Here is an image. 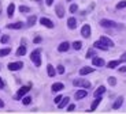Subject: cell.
Wrapping results in <instances>:
<instances>
[{"instance_id":"cell-12","label":"cell","mask_w":126,"mask_h":114,"mask_svg":"<svg viewBox=\"0 0 126 114\" xmlns=\"http://www.w3.org/2000/svg\"><path fill=\"white\" fill-rule=\"evenodd\" d=\"M67 27H69L70 30H74V29L77 27V19L70 16V18L67 19Z\"/></svg>"},{"instance_id":"cell-6","label":"cell","mask_w":126,"mask_h":114,"mask_svg":"<svg viewBox=\"0 0 126 114\" xmlns=\"http://www.w3.org/2000/svg\"><path fill=\"white\" fill-rule=\"evenodd\" d=\"M40 25L45 26V27H48V29H54L55 27L54 22L51 21V19H48V18H40Z\"/></svg>"},{"instance_id":"cell-11","label":"cell","mask_w":126,"mask_h":114,"mask_svg":"<svg viewBox=\"0 0 126 114\" xmlns=\"http://www.w3.org/2000/svg\"><path fill=\"white\" fill-rule=\"evenodd\" d=\"M55 14H56V16H58V18H60V19L64 16V8H63L62 4H58V6L55 7Z\"/></svg>"},{"instance_id":"cell-30","label":"cell","mask_w":126,"mask_h":114,"mask_svg":"<svg viewBox=\"0 0 126 114\" xmlns=\"http://www.w3.org/2000/svg\"><path fill=\"white\" fill-rule=\"evenodd\" d=\"M108 84H110V86H117V77L110 76L108 77Z\"/></svg>"},{"instance_id":"cell-29","label":"cell","mask_w":126,"mask_h":114,"mask_svg":"<svg viewBox=\"0 0 126 114\" xmlns=\"http://www.w3.org/2000/svg\"><path fill=\"white\" fill-rule=\"evenodd\" d=\"M96 56V52H94L93 48H91V49L88 50V53H86V59H92V57H94Z\"/></svg>"},{"instance_id":"cell-40","label":"cell","mask_w":126,"mask_h":114,"mask_svg":"<svg viewBox=\"0 0 126 114\" xmlns=\"http://www.w3.org/2000/svg\"><path fill=\"white\" fill-rule=\"evenodd\" d=\"M60 101H62V95H58L56 98H55V101H54V102H55V103H56V105H58V103H59Z\"/></svg>"},{"instance_id":"cell-8","label":"cell","mask_w":126,"mask_h":114,"mask_svg":"<svg viewBox=\"0 0 126 114\" xmlns=\"http://www.w3.org/2000/svg\"><path fill=\"white\" fill-rule=\"evenodd\" d=\"M92 64L94 65V67H104L106 65V61H104L101 57H92Z\"/></svg>"},{"instance_id":"cell-42","label":"cell","mask_w":126,"mask_h":114,"mask_svg":"<svg viewBox=\"0 0 126 114\" xmlns=\"http://www.w3.org/2000/svg\"><path fill=\"white\" fill-rule=\"evenodd\" d=\"M4 86H6V84H4L3 79H1V77H0V90H3V88H4Z\"/></svg>"},{"instance_id":"cell-4","label":"cell","mask_w":126,"mask_h":114,"mask_svg":"<svg viewBox=\"0 0 126 114\" xmlns=\"http://www.w3.org/2000/svg\"><path fill=\"white\" fill-rule=\"evenodd\" d=\"M100 26L101 27H106V29H112V27H118V23L114 21H110V19H101Z\"/></svg>"},{"instance_id":"cell-41","label":"cell","mask_w":126,"mask_h":114,"mask_svg":"<svg viewBox=\"0 0 126 114\" xmlns=\"http://www.w3.org/2000/svg\"><path fill=\"white\" fill-rule=\"evenodd\" d=\"M121 61H122V62H126V52L123 53L122 56H121Z\"/></svg>"},{"instance_id":"cell-37","label":"cell","mask_w":126,"mask_h":114,"mask_svg":"<svg viewBox=\"0 0 126 114\" xmlns=\"http://www.w3.org/2000/svg\"><path fill=\"white\" fill-rule=\"evenodd\" d=\"M74 109H76V105H74V103H71V105L67 106V111H73Z\"/></svg>"},{"instance_id":"cell-35","label":"cell","mask_w":126,"mask_h":114,"mask_svg":"<svg viewBox=\"0 0 126 114\" xmlns=\"http://www.w3.org/2000/svg\"><path fill=\"white\" fill-rule=\"evenodd\" d=\"M70 12H71V14H74V12H77V10H78V6H77V4L76 3H73L71 4V6H70Z\"/></svg>"},{"instance_id":"cell-19","label":"cell","mask_w":126,"mask_h":114,"mask_svg":"<svg viewBox=\"0 0 126 114\" xmlns=\"http://www.w3.org/2000/svg\"><path fill=\"white\" fill-rule=\"evenodd\" d=\"M69 49H70V43L66 42V41H64V42H62L59 46H58V50H59V52H67Z\"/></svg>"},{"instance_id":"cell-45","label":"cell","mask_w":126,"mask_h":114,"mask_svg":"<svg viewBox=\"0 0 126 114\" xmlns=\"http://www.w3.org/2000/svg\"><path fill=\"white\" fill-rule=\"evenodd\" d=\"M67 1H73V0H67Z\"/></svg>"},{"instance_id":"cell-16","label":"cell","mask_w":126,"mask_h":114,"mask_svg":"<svg viewBox=\"0 0 126 114\" xmlns=\"http://www.w3.org/2000/svg\"><path fill=\"white\" fill-rule=\"evenodd\" d=\"M122 103H123V96H118V98L115 99V102L112 103V109H114V110L119 109L121 106H122Z\"/></svg>"},{"instance_id":"cell-39","label":"cell","mask_w":126,"mask_h":114,"mask_svg":"<svg viewBox=\"0 0 126 114\" xmlns=\"http://www.w3.org/2000/svg\"><path fill=\"white\" fill-rule=\"evenodd\" d=\"M118 71H119L121 73H123V72H126V65H123V67H119V68H118Z\"/></svg>"},{"instance_id":"cell-36","label":"cell","mask_w":126,"mask_h":114,"mask_svg":"<svg viewBox=\"0 0 126 114\" xmlns=\"http://www.w3.org/2000/svg\"><path fill=\"white\" fill-rule=\"evenodd\" d=\"M56 72H58V73H60V75H63V73H64V67H63V65H59L58 69H56Z\"/></svg>"},{"instance_id":"cell-9","label":"cell","mask_w":126,"mask_h":114,"mask_svg":"<svg viewBox=\"0 0 126 114\" xmlns=\"http://www.w3.org/2000/svg\"><path fill=\"white\" fill-rule=\"evenodd\" d=\"M81 35L85 38H89L91 37V26L89 25H84L81 29Z\"/></svg>"},{"instance_id":"cell-13","label":"cell","mask_w":126,"mask_h":114,"mask_svg":"<svg viewBox=\"0 0 126 114\" xmlns=\"http://www.w3.org/2000/svg\"><path fill=\"white\" fill-rule=\"evenodd\" d=\"M93 71H94V68H92V67H84V68L79 69V75H81V76H85V75L92 73Z\"/></svg>"},{"instance_id":"cell-25","label":"cell","mask_w":126,"mask_h":114,"mask_svg":"<svg viewBox=\"0 0 126 114\" xmlns=\"http://www.w3.org/2000/svg\"><path fill=\"white\" fill-rule=\"evenodd\" d=\"M100 41H103V42L106 43L108 48H110V46H114V42H112V41H111L108 37H106V35H101V37H100Z\"/></svg>"},{"instance_id":"cell-1","label":"cell","mask_w":126,"mask_h":114,"mask_svg":"<svg viewBox=\"0 0 126 114\" xmlns=\"http://www.w3.org/2000/svg\"><path fill=\"white\" fill-rule=\"evenodd\" d=\"M30 60L32 62L36 65V67H40L41 65V50L40 49H34L30 53Z\"/></svg>"},{"instance_id":"cell-23","label":"cell","mask_w":126,"mask_h":114,"mask_svg":"<svg viewBox=\"0 0 126 114\" xmlns=\"http://www.w3.org/2000/svg\"><path fill=\"white\" fill-rule=\"evenodd\" d=\"M26 52H28V49H26L25 43H22V45H21V46L16 49V56H25Z\"/></svg>"},{"instance_id":"cell-21","label":"cell","mask_w":126,"mask_h":114,"mask_svg":"<svg viewBox=\"0 0 126 114\" xmlns=\"http://www.w3.org/2000/svg\"><path fill=\"white\" fill-rule=\"evenodd\" d=\"M100 101H101V96H96V98H94V101L92 102V105H91V109H89V110H91V111L96 110V107H97V106H99V103H100Z\"/></svg>"},{"instance_id":"cell-15","label":"cell","mask_w":126,"mask_h":114,"mask_svg":"<svg viewBox=\"0 0 126 114\" xmlns=\"http://www.w3.org/2000/svg\"><path fill=\"white\" fill-rule=\"evenodd\" d=\"M69 102H70V98H69V96H64V98H62V101L58 103V107L62 110V109H64L67 105H69Z\"/></svg>"},{"instance_id":"cell-38","label":"cell","mask_w":126,"mask_h":114,"mask_svg":"<svg viewBox=\"0 0 126 114\" xmlns=\"http://www.w3.org/2000/svg\"><path fill=\"white\" fill-rule=\"evenodd\" d=\"M41 41H43V38H41V37H34V40H33V42H34V43H40Z\"/></svg>"},{"instance_id":"cell-5","label":"cell","mask_w":126,"mask_h":114,"mask_svg":"<svg viewBox=\"0 0 126 114\" xmlns=\"http://www.w3.org/2000/svg\"><path fill=\"white\" fill-rule=\"evenodd\" d=\"M7 68H8L10 71H19L21 68H23V62L22 61H14V62H10L8 65H7Z\"/></svg>"},{"instance_id":"cell-27","label":"cell","mask_w":126,"mask_h":114,"mask_svg":"<svg viewBox=\"0 0 126 114\" xmlns=\"http://www.w3.org/2000/svg\"><path fill=\"white\" fill-rule=\"evenodd\" d=\"M11 53V48H3V49H0V57H6Z\"/></svg>"},{"instance_id":"cell-7","label":"cell","mask_w":126,"mask_h":114,"mask_svg":"<svg viewBox=\"0 0 126 114\" xmlns=\"http://www.w3.org/2000/svg\"><path fill=\"white\" fill-rule=\"evenodd\" d=\"M7 29H10V30H19V29L23 27V22H15V23H8V25H6Z\"/></svg>"},{"instance_id":"cell-17","label":"cell","mask_w":126,"mask_h":114,"mask_svg":"<svg viewBox=\"0 0 126 114\" xmlns=\"http://www.w3.org/2000/svg\"><path fill=\"white\" fill-rule=\"evenodd\" d=\"M63 88H64V84L63 83H54L52 87H51V90H52L54 93H59V91H62Z\"/></svg>"},{"instance_id":"cell-2","label":"cell","mask_w":126,"mask_h":114,"mask_svg":"<svg viewBox=\"0 0 126 114\" xmlns=\"http://www.w3.org/2000/svg\"><path fill=\"white\" fill-rule=\"evenodd\" d=\"M29 91H30V84H29V86H22L21 88L18 90V91H16L14 99H15V101H21V99H22L23 96H25L26 94L29 93Z\"/></svg>"},{"instance_id":"cell-33","label":"cell","mask_w":126,"mask_h":114,"mask_svg":"<svg viewBox=\"0 0 126 114\" xmlns=\"http://www.w3.org/2000/svg\"><path fill=\"white\" fill-rule=\"evenodd\" d=\"M126 7V0H122V1H119V3H117V10H122Z\"/></svg>"},{"instance_id":"cell-14","label":"cell","mask_w":126,"mask_h":114,"mask_svg":"<svg viewBox=\"0 0 126 114\" xmlns=\"http://www.w3.org/2000/svg\"><path fill=\"white\" fill-rule=\"evenodd\" d=\"M93 46H94V48H97V49H100V50H107V49H108L107 45H106V43H104L103 41H100V40L96 41V42L93 43Z\"/></svg>"},{"instance_id":"cell-10","label":"cell","mask_w":126,"mask_h":114,"mask_svg":"<svg viewBox=\"0 0 126 114\" xmlns=\"http://www.w3.org/2000/svg\"><path fill=\"white\" fill-rule=\"evenodd\" d=\"M88 95V93H86V90H78L76 94H74V99H77V101H79V99H84L85 96Z\"/></svg>"},{"instance_id":"cell-18","label":"cell","mask_w":126,"mask_h":114,"mask_svg":"<svg viewBox=\"0 0 126 114\" xmlns=\"http://www.w3.org/2000/svg\"><path fill=\"white\" fill-rule=\"evenodd\" d=\"M14 11H15V4L10 3L8 7H7V16H8V18H13V16H14Z\"/></svg>"},{"instance_id":"cell-34","label":"cell","mask_w":126,"mask_h":114,"mask_svg":"<svg viewBox=\"0 0 126 114\" xmlns=\"http://www.w3.org/2000/svg\"><path fill=\"white\" fill-rule=\"evenodd\" d=\"M8 41H10V37L7 35V34H4V35L0 37V42H1V43H7Z\"/></svg>"},{"instance_id":"cell-43","label":"cell","mask_w":126,"mask_h":114,"mask_svg":"<svg viewBox=\"0 0 126 114\" xmlns=\"http://www.w3.org/2000/svg\"><path fill=\"white\" fill-rule=\"evenodd\" d=\"M45 4L47 6H52L54 4V0H45Z\"/></svg>"},{"instance_id":"cell-28","label":"cell","mask_w":126,"mask_h":114,"mask_svg":"<svg viewBox=\"0 0 126 114\" xmlns=\"http://www.w3.org/2000/svg\"><path fill=\"white\" fill-rule=\"evenodd\" d=\"M30 103H32V98H30V96H23V98H22V105L23 106H29V105H30Z\"/></svg>"},{"instance_id":"cell-24","label":"cell","mask_w":126,"mask_h":114,"mask_svg":"<svg viewBox=\"0 0 126 114\" xmlns=\"http://www.w3.org/2000/svg\"><path fill=\"white\" fill-rule=\"evenodd\" d=\"M36 22H37V16H36V15H30L28 18V22H26V23H28L29 27H32V26L36 25Z\"/></svg>"},{"instance_id":"cell-31","label":"cell","mask_w":126,"mask_h":114,"mask_svg":"<svg viewBox=\"0 0 126 114\" xmlns=\"http://www.w3.org/2000/svg\"><path fill=\"white\" fill-rule=\"evenodd\" d=\"M19 11H21L22 14H28V12H30V8L26 7V6H21L19 7Z\"/></svg>"},{"instance_id":"cell-22","label":"cell","mask_w":126,"mask_h":114,"mask_svg":"<svg viewBox=\"0 0 126 114\" xmlns=\"http://www.w3.org/2000/svg\"><path fill=\"white\" fill-rule=\"evenodd\" d=\"M47 73H48V76H49V77H54L55 75H56V69H55L51 64H48L47 65Z\"/></svg>"},{"instance_id":"cell-44","label":"cell","mask_w":126,"mask_h":114,"mask_svg":"<svg viewBox=\"0 0 126 114\" xmlns=\"http://www.w3.org/2000/svg\"><path fill=\"white\" fill-rule=\"evenodd\" d=\"M4 107V102H3V99L0 98V109H3Z\"/></svg>"},{"instance_id":"cell-26","label":"cell","mask_w":126,"mask_h":114,"mask_svg":"<svg viewBox=\"0 0 126 114\" xmlns=\"http://www.w3.org/2000/svg\"><path fill=\"white\" fill-rule=\"evenodd\" d=\"M104 93H106V87H104V86H100L97 90H96V91H94V98H96V96H101Z\"/></svg>"},{"instance_id":"cell-20","label":"cell","mask_w":126,"mask_h":114,"mask_svg":"<svg viewBox=\"0 0 126 114\" xmlns=\"http://www.w3.org/2000/svg\"><path fill=\"white\" fill-rule=\"evenodd\" d=\"M121 60H114V61H110L107 64V68H110V69H115V68H118L119 67V64H121Z\"/></svg>"},{"instance_id":"cell-3","label":"cell","mask_w":126,"mask_h":114,"mask_svg":"<svg viewBox=\"0 0 126 114\" xmlns=\"http://www.w3.org/2000/svg\"><path fill=\"white\" fill-rule=\"evenodd\" d=\"M73 86L76 87H82V88H89L91 87V83L85 79H74L73 80Z\"/></svg>"},{"instance_id":"cell-32","label":"cell","mask_w":126,"mask_h":114,"mask_svg":"<svg viewBox=\"0 0 126 114\" xmlns=\"http://www.w3.org/2000/svg\"><path fill=\"white\" fill-rule=\"evenodd\" d=\"M73 48H74L76 50H79L82 48V43L79 42V41H76V42H73Z\"/></svg>"}]
</instances>
